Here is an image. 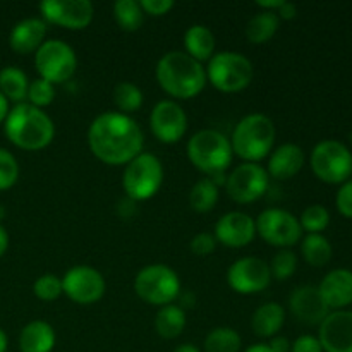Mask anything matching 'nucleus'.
Here are the masks:
<instances>
[{"instance_id": "nucleus-1", "label": "nucleus", "mask_w": 352, "mask_h": 352, "mask_svg": "<svg viewBox=\"0 0 352 352\" xmlns=\"http://www.w3.org/2000/svg\"><path fill=\"white\" fill-rule=\"evenodd\" d=\"M88 146L103 164L127 165L143 153L144 136L133 117L120 112H105L89 124Z\"/></svg>"}, {"instance_id": "nucleus-2", "label": "nucleus", "mask_w": 352, "mask_h": 352, "mask_svg": "<svg viewBox=\"0 0 352 352\" xmlns=\"http://www.w3.org/2000/svg\"><path fill=\"white\" fill-rule=\"evenodd\" d=\"M155 74L160 88L179 100L195 98L206 86L205 67L186 52L165 54L158 60Z\"/></svg>"}, {"instance_id": "nucleus-3", "label": "nucleus", "mask_w": 352, "mask_h": 352, "mask_svg": "<svg viewBox=\"0 0 352 352\" xmlns=\"http://www.w3.org/2000/svg\"><path fill=\"white\" fill-rule=\"evenodd\" d=\"M7 140L17 148L28 151H38L47 148L54 141V120L41 109L30 103H17L9 110L6 119Z\"/></svg>"}, {"instance_id": "nucleus-4", "label": "nucleus", "mask_w": 352, "mask_h": 352, "mask_svg": "<svg viewBox=\"0 0 352 352\" xmlns=\"http://www.w3.org/2000/svg\"><path fill=\"white\" fill-rule=\"evenodd\" d=\"M275 124L265 113H250L234 127L230 146L232 151L250 164H258L268 157L275 143Z\"/></svg>"}, {"instance_id": "nucleus-5", "label": "nucleus", "mask_w": 352, "mask_h": 352, "mask_svg": "<svg viewBox=\"0 0 352 352\" xmlns=\"http://www.w3.org/2000/svg\"><path fill=\"white\" fill-rule=\"evenodd\" d=\"M232 157L234 151L230 141L215 129L198 131L188 143L189 162L208 177L226 174Z\"/></svg>"}, {"instance_id": "nucleus-6", "label": "nucleus", "mask_w": 352, "mask_h": 352, "mask_svg": "<svg viewBox=\"0 0 352 352\" xmlns=\"http://www.w3.org/2000/svg\"><path fill=\"white\" fill-rule=\"evenodd\" d=\"M206 79L213 88L223 93L246 89L253 81V64L239 52H219L208 60Z\"/></svg>"}, {"instance_id": "nucleus-7", "label": "nucleus", "mask_w": 352, "mask_h": 352, "mask_svg": "<svg viewBox=\"0 0 352 352\" xmlns=\"http://www.w3.org/2000/svg\"><path fill=\"white\" fill-rule=\"evenodd\" d=\"M162 184H164V165L153 153H140L124 168V192L134 203L153 198L160 191Z\"/></svg>"}, {"instance_id": "nucleus-8", "label": "nucleus", "mask_w": 352, "mask_h": 352, "mask_svg": "<svg viewBox=\"0 0 352 352\" xmlns=\"http://www.w3.org/2000/svg\"><path fill=\"white\" fill-rule=\"evenodd\" d=\"M134 291L144 302L162 308L179 298L181 280L167 265H148L134 278Z\"/></svg>"}, {"instance_id": "nucleus-9", "label": "nucleus", "mask_w": 352, "mask_h": 352, "mask_svg": "<svg viewBox=\"0 0 352 352\" xmlns=\"http://www.w3.org/2000/svg\"><path fill=\"white\" fill-rule=\"evenodd\" d=\"M311 170L327 184H344L352 175V153L344 143L325 140L311 151Z\"/></svg>"}, {"instance_id": "nucleus-10", "label": "nucleus", "mask_w": 352, "mask_h": 352, "mask_svg": "<svg viewBox=\"0 0 352 352\" xmlns=\"http://www.w3.org/2000/svg\"><path fill=\"white\" fill-rule=\"evenodd\" d=\"M34 67L41 79L52 85H60L74 76L78 57L65 41L47 40L34 52Z\"/></svg>"}, {"instance_id": "nucleus-11", "label": "nucleus", "mask_w": 352, "mask_h": 352, "mask_svg": "<svg viewBox=\"0 0 352 352\" xmlns=\"http://www.w3.org/2000/svg\"><path fill=\"white\" fill-rule=\"evenodd\" d=\"M254 222H256V232L260 234L261 239L267 241L272 246L280 248V250H289L291 246L298 244L302 237L299 219L287 210H263Z\"/></svg>"}, {"instance_id": "nucleus-12", "label": "nucleus", "mask_w": 352, "mask_h": 352, "mask_svg": "<svg viewBox=\"0 0 352 352\" xmlns=\"http://www.w3.org/2000/svg\"><path fill=\"white\" fill-rule=\"evenodd\" d=\"M268 186H270V175L267 168L258 164L244 162L227 175L226 191L232 201L248 205L263 198L265 192L268 191Z\"/></svg>"}, {"instance_id": "nucleus-13", "label": "nucleus", "mask_w": 352, "mask_h": 352, "mask_svg": "<svg viewBox=\"0 0 352 352\" xmlns=\"http://www.w3.org/2000/svg\"><path fill=\"white\" fill-rule=\"evenodd\" d=\"M105 278L96 268L79 265L71 268L62 277V294L67 296L76 305H95L105 294Z\"/></svg>"}, {"instance_id": "nucleus-14", "label": "nucleus", "mask_w": 352, "mask_h": 352, "mask_svg": "<svg viewBox=\"0 0 352 352\" xmlns=\"http://www.w3.org/2000/svg\"><path fill=\"white\" fill-rule=\"evenodd\" d=\"M270 265L256 256H244L227 270V284L239 294H256L270 285Z\"/></svg>"}, {"instance_id": "nucleus-15", "label": "nucleus", "mask_w": 352, "mask_h": 352, "mask_svg": "<svg viewBox=\"0 0 352 352\" xmlns=\"http://www.w3.org/2000/svg\"><path fill=\"white\" fill-rule=\"evenodd\" d=\"M45 21L67 30H85L95 16V7L89 0H45L40 3Z\"/></svg>"}, {"instance_id": "nucleus-16", "label": "nucleus", "mask_w": 352, "mask_h": 352, "mask_svg": "<svg viewBox=\"0 0 352 352\" xmlns=\"http://www.w3.org/2000/svg\"><path fill=\"white\" fill-rule=\"evenodd\" d=\"M150 127L158 141L174 144L181 141L188 131V116L174 100H162L151 110Z\"/></svg>"}, {"instance_id": "nucleus-17", "label": "nucleus", "mask_w": 352, "mask_h": 352, "mask_svg": "<svg viewBox=\"0 0 352 352\" xmlns=\"http://www.w3.org/2000/svg\"><path fill=\"white\" fill-rule=\"evenodd\" d=\"M318 340L323 352H352V311H330L320 323Z\"/></svg>"}, {"instance_id": "nucleus-18", "label": "nucleus", "mask_w": 352, "mask_h": 352, "mask_svg": "<svg viewBox=\"0 0 352 352\" xmlns=\"http://www.w3.org/2000/svg\"><path fill=\"white\" fill-rule=\"evenodd\" d=\"M213 236L227 248H244L256 236V222L248 213L229 212L220 217Z\"/></svg>"}, {"instance_id": "nucleus-19", "label": "nucleus", "mask_w": 352, "mask_h": 352, "mask_svg": "<svg viewBox=\"0 0 352 352\" xmlns=\"http://www.w3.org/2000/svg\"><path fill=\"white\" fill-rule=\"evenodd\" d=\"M289 308L296 320L306 325H320L330 313L315 285H302L296 289L289 299Z\"/></svg>"}, {"instance_id": "nucleus-20", "label": "nucleus", "mask_w": 352, "mask_h": 352, "mask_svg": "<svg viewBox=\"0 0 352 352\" xmlns=\"http://www.w3.org/2000/svg\"><path fill=\"white\" fill-rule=\"evenodd\" d=\"M318 291L329 309L339 311L347 308L352 305V272L347 268L332 270L325 275Z\"/></svg>"}, {"instance_id": "nucleus-21", "label": "nucleus", "mask_w": 352, "mask_h": 352, "mask_svg": "<svg viewBox=\"0 0 352 352\" xmlns=\"http://www.w3.org/2000/svg\"><path fill=\"white\" fill-rule=\"evenodd\" d=\"M45 36H47V23L38 17H28L12 28L9 34V45L17 54L28 55L36 52L45 43Z\"/></svg>"}, {"instance_id": "nucleus-22", "label": "nucleus", "mask_w": 352, "mask_h": 352, "mask_svg": "<svg viewBox=\"0 0 352 352\" xmlns=\"http://www.w3.org/2000/svg\"><path fill=\"white\" fill-rule=\"evenodd\" d=\"M305 165V151L294 143H285L272 153L267 172L277 181H287L298 175Z\"/></svg>"}, {"instance_id": "nucleus-23", "label": "nucleus", "mask_w": 352, "mask_h": 352, "mask_svg": "<svg viewBox=\"0 0 352 352\" xmlns=\"http://www.w3.org/2000/svg\"><path fill=\"white\" fill-rule=\"evenodd\" d=\"M55 347V330L50 323L31 322L21 330L19 349L21 352H52Z\"/></svg>"}, {"instance_id": "nucleus-24", "label": "nucleus", "mask_w": 352, "mask_h": 352, "mask_svg": "<svg viewBox=\"0 0 352 352\" xmlns=\"http://www.w3.org/2000/svg\"><path fill=\"white\" fill-rule=\"evenodd\" d=\"M285 322V309L278 302H265L251 318L253 332L261 339H272L282 330Z\"/></svg>"}, {"instance_id": "nucleus-25", "label": "nucleus", "mask_w": 352, "mask_h": 352, "mask_svg": "<svg viewBox=\"0 0 352 352\" xmlns=\"http://www.w3.org/2000/svg\"><path fill=\"white\" fill-rule=\"evenodd\" d=\"M215 34L203 24H195L184 33L186 54L201 64L215 55Z\"/></svg>"}, {"instance_id": "nucleus-26", "label": "nucleus", "mask_w": 352, "mask_h": 352, "mask_svg": "<svg viewBox=\"0 0 352 352\" xmlns=\"http://www.w3.org/2000/svg\"><path fill=\"white\" fill-rule=\"evenodd\" d=\"M186 329V313L181 306L167 305L162 306L155 318V330L162 339L172 340L182 333Z\"/></svg>"}, {"instance_id": "nucleus-27", "label": "nucleus", "mask_w": 352, "mask_h": 352, "mask_svg": "<svg viewBox=\"0 0 352 352\" xmlns=\"http://www.w3.org/2000/svg\"><path fill=\"white\" fill-rule=\"evenodd\" d=\"M278 26H280V19L275 12H268V10H261V12L254 14L246 24V38L250 43L261 45L267 43L268 40L275 36Z\"/></svg>"}, {"instance_id": "nucleus-28", "label": "nucleus", "mask_w": 352, "mask_h": 352, "mask_svg": "<svg viewBox=\"0 0 352 352\" xmlns=\"http://www.w3.org/2000/svg\"><path fill=\"white\" fill-rule=\"evenodd\" d=\"M30 81L28 76L16 65H7L0 71V93L9 102L24 103L28 96Z\"/></svg>"}, {"instance_id": "nucleus-29", "label": "nucleus", "mask_w": 352, "mask_h": 352, "mask_svg": "<svg viewBox=\"0 0 352 352\" xmlns=\"http://www.w3.org/2000/svg\"><path fill=\"white\" fill-rule=\"evenodd\" d=\"M301 253L306 263L311 267H325L332 260V244L322 234H308L302 239Z\"/></svg>"}, {"instance_id": "nucleus-30", "label": "nucleus", "mask_w": 352, "mask_h": 352, "mask_svg": "<svg viewBox=\"0 0 352 352\" xmlns=\"http://www.w3.org/2000/svg\"><path fill=\"white\" fill-rule=\"evenodd\" d=\"M113 19L122 31L133 33L143 24L144 12L136 0H117L113 3Z\"/></svg>"}, {"instance_id": "nucleus-31", "label": "nucleus", "mask_w": 352, "mask_h": 352, "mask_svg": "<svg viewBox=\"0 0 352 352\" xmlns=\"http://www.w3.org/2000/svg\"><path fill=\"white\" fill-rule=\"evenodd\" d=\"M219 201V188L208 177L199 179L189 192V205L195 212L208 213Z\"/></svg>"}, {"instance_id": "nucleus-32", "label": "nucleus", "mask_w": 352, "mask_h": 352, "mask_svg": "<svg viewBox=\"0 0 352 352\" xmlns=\"http://www.w3.org/2000/svg\"><path fill=\"white\" fill-rule=\"evenodd\" d=\"M241 336L229 327L213 329L205 339V352H239Z\"/></svg>"}, {"instance_id": "nucleus-33", "label": "nucleus", "mask_w": 352, "mask_h": 352, "mask_svg": "<svg viewBox=\"0 0 352 352\" xmlns=\"http://www.w3.org/2000/svg\"><path fill=\"white\" fill-rule=\"evenodd\" d=\"M113 103L120 113L138 112L143 105V93L134 82L122 81L113 88Z\"/></svg>"}, {"instance_id": "nucleus-34", "label": "nucleus", "mask_w": 352, "mask_h": 352, "mask_svg": "<svg viewBox=\"0 0 352 352\" xmlns=\"http://www.w3.org/2000/svg\"><path fill=\"white\" fill-rule=\"evenodd\" d=\"M299 223H301V229L308 234H320L329 227L330 213L325 206L311 205L301 213Z\"/></svg>"}, {"instance_id": "nucleus-35", "label": "nucleus", "mask_w": 352, "mask_h": 352, "mask_svg": "<svg viewBox=\"0 0 352 352\" xmlns=\"http://www.w3.org/2000/svg\"><path fill=\"white\" fill-rule=\"evenodd\" d=\"M33 292L38 299L45 302L55 301L62 294V278L54 274H45L33 284Z\"/></svg>"}, {"instance_id": "nucleus-36", "label": "nucleus", "mask_w": 352, "mask_h": 352, "mask_svg": "<svg viewBox=\"0 0 352 352\" xmlns=\"http://www.w3.org/2000/svg\"><path fill=\"white\" fill-rule=\"evenodd\" d=\"M298 268V256L291 250H280L274 256L270 265V272L278 280H287L294 275Z\"/></svg>"}, {"instance_id": "nucleus-37", "label": "nucleus", "mask_w": 352, "mask_h": 352, "mask_svg": "<svg viewBox=\"0 0 352 352\" xmlns=\"http://www.w3.org/2000/svg\"><path fill=\"white\" fill-rule=\"evenodd\" d=\"M28 100H30V105L36 107V109H43L48 107L55 98V88L52 82L45 81V79H34L33 82H30V88H28Z\"/></svg>"}, {"instance_id": "nucleus-38", "label": "nucleus", "mask_w": 352, "mask_h": 352, "mask_svg": "<svg viewBox=\"0 0 352 352\" xmlns=\"http://www.w3.org/2000/svg\"><path fill=\"white\" fill-rule=\"evenodd\" d=\"M19 177V165L10 151L0 148V191L12 188Z\"/></svg>"}, {"instance_id": "nucleus-39", "label": "nucleus", "mask_w": 352, "mask_h": 352, "mask_svg": "<svg viewBox=\"0 0 352 352\" xmlns=\"http://www.w3.org/2000/svg\"><path fill=\"white\" fill-rule=\"evenodd\" d=\"M217 248V239L213 234L210 232H199L189 243V250L198 256H206V254L213 253Z\"/></svg>"}, {"instance_id": "nucleus-40", "label": "nucleus", "mask_w": 352, "mask_h": 352, "mask_svg": "<svg viewBox=\"0 0 352 352\" xmlns=\"http://www.w3.org/2000/svg\"><path fill=\"white\" fill-rule=\"evenodd\" d=\"M336 205L340 215H344L346 219H352V181H346L340 186L336 196Z\"/></svg>"}, {"instance_id": "nucleus-41", "label": "nucleus", "mask_w": 352, "mask_h": 352, "mask_svg": "<svg viewBox=\"0 0 352 352\" xmlns=\"http://www.w3.org/2000/svg\"><path fill=\"white\" fill-rule=\"evenodd\" d=\"M140 6L144 14H150V16L158 17L167 14L168 10L174 7V2H172V0H141Z\"/></svg>"}, {"instance_id": "nucleus-42", "label": "nucleus", "mask_w": 352, "mask_h": 352, "mask_svg": "<svg viewBox=\"0 0 352 352\" xmlns=\"http://www.w3.org/2000/svg\"><path fill=\"white\" fill-rule=\"evenodd\" d=\"M291 352H323L318 337L301 336L291 344Z\"/></svg>"}, {"instance_id": "nucleus-43", "label": "nucleus", "mask_w": 352, "mask_h": 352, "mask_svg": "<svg viewBox=\"0 0 352 352\" xmlns=\"http://www.w3.org/2000/svg\"><path fill=\"white\" fill-rule=\"evenodd\" d=\"M267 346L270 347L272 352H291V342H289L287 337H272L270 344H267Z\"/></svg>"}, {"instance_id": "nucleus-44", "label": "nucleus", "mask_w": 352, "mask_h": 352, "mask_svg": "<svg viewBox=\"0 0 352 352\" xmlns=\"http://www.w3.org/2000/svg\"><path fill=\"white\" fill-rule=\"evenodd\" d=\"M275 14L278 16V19H285V21L294 19L296 14H298V7H296V3L292 2H284L280 9H278Z\"/></svg>"}, {"instance_id": "nucleus-45", "label": "nucleus", "mask_w": 352, "mask_h": 352, "mask_svg": "<svg viewBox=\"0 0 352 352\" xmlns=\"http://www.w3.org/2000/svg\"><path fill=\"white\" fill-rule=\"evenodd\" d=\"M284 2L285 0H258L256 6L261 7L263 10H268V12H275V10L280 9Z\"/></svg>"}, {"instance_id": "nucleus-46", "label": "nucleus", "mask_w": 352, "mask_h": 352, "mask_svg": "<svg viewBox=\"0 0 352 352\" xmlns=\"http://www.w3.org/2000/svg\"><path fill=\"white\" fill-rule=\"evenodd\" d=\"M7 116H9V100L0 93V122H6Z\"/></svg>"}, {"instance_id": "nucleus-47", "label": "nucleus", "mask_w": 352, "mask_h": 352, "mask_svg": "<svg viewBox=\"0 0 352 352\" xmlns=\"http://www.w3.org/2000/svg\"><path fill=\"white\" fill-rule=\"evenodd\" d=\"M7 248H9V234H7V230L0 226V256L6 253Z\"/></svg>"}, {"instance_id": "nucleus-48", "label": "nucleus", "mask_w": 352, "mask_h": 352, "mask_svg": "<svg viewBox=\"0 0 352 352\" xmlns=\"http://www.w3.org/2000/svg\"><path fill=\"white\" fill-rule=\"evenodd\" d=\"M244 352H272L270 347L267 346V344H254V346L248 347Z\"/></svg>"}, {"instance_id": "nucleus-49", "label": "nucleus", "mask_w": 352, "mask_h": 352, "mask_svg": "<svg viewBox=\"0 0 352 352\" xmlns=\"http://www.w3.org/2000/svg\"><path fill=\"white\" fill-rule=\"evenodd\" d=\"M174 352H201V351H199L196 346H192V344H182V346L175 347Z\"/></svg>"}, {"instance_id": "nucleus-50", "label": "nucleus", "mask_w": 352, "mask_h": 352, "mask_svg": "<svg viewBox=\"0 0 352 352\" xmlns=\"http://www.w3.org/2000/svg\"><path fill=\"white\" fill-rule=\"evenodd\" d=\"M7 351V336L2 329H0V352Z\"/></svg>"}, {"instance_id": "nucleus-51", "label": "nucleus", "mask_w": 352, "mask_h": 352, "mask_svg": "<svg viewBox=\"0 0 352 352\" xmlns=\"http://www.w3.org/2000/svg\"><path fill=\"white\" fill-rule=\"evenodd\" d=\"M3 217H6V208L0 205V220H3Z\"/></svg>"}]
</instances>
